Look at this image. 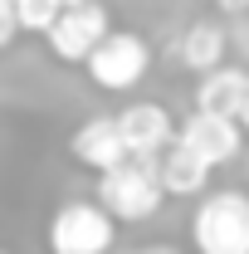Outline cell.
I'll list each match as a JSON object with an SVG mask.
<instances>
[{
	"label": "cell",
	"instance_id": "1",
	"mask_svg": "<svg viewBox=\"0 0 249 254\" xmlns=\"http://www.w3.org/2000/svg\"><path fill=\"white\" fill-rule=\"evenodd\" d=\"M161 181H156L152 157H123L118 166H108L98 176V205L113 220H147L161 205Z\"/></svg>",
	"mask_w": 249,
	"mask_h": 254
},
{
	"label": "cell",
	"instance_id": "2",
	"mask_svg": "<svg viewBox=\"0 0 249 254\" xmlns=\"http://www.w3.org/2000/svg\"><path fill=\"white\" fill-rule=\"evenodd\" d=\"M190 240L200 254H249V195L245 190H215L200 200Z\"/></svg>",
	"mask_w": 249,
	"mask_h": 254
},
{
	"label": "cell",
	"instance_id": "3",
	"mask_svg": "<svg viewBox=\"0 0 249 254\" xmlns=\"http://www.w3.org/2000/svg\"><path fill=\"white\" fill-rule=\"evenodd\" d=\"M83 64H88V73H93L98 88H113V93H123V88H132V83L147 73L152 54H147L142 34H132V30H108V34L93 44V49L83 54Z\"/></svg>",
	"mask_w": 249,
	"mask_h": 254
},
{
	"label": "cell",
	"instance_id": "4",
	"mask_svg": "<svg viewBox=\"0 0 249 254\" xmlns=\"http://www.w3.org/2000/svg\"><path fill=\"white\" fill-rule=\"evenodd\" d=\"M49 250L54 254H108L113 250V215L93 200H68L49 220Z\"/></svg>",
	"mask_w": 249,
	"mask_h": 254
},
{
	"label": "cell",
	"instance_id": "5",
	"mask_svg": "<svg viewBox=\"0 0 249 254\" xmlns=\"http://www.w3.org/2000/svg\"><path fill=\"white\" fill-rule=\"evenodd\" d=\"M44 34H49V49L63 64H83V54L108 34V10L98 0H63V10L54 15V25Z\"/></svg>",
	"mask_w": 249,
	"mask_h": 254
},
{
	"label": "cell",
	"instance_id": "6",
	"mask_svg": "<svg viewBox=\"0 0 249 254\" xmlns=\"http://www.w3.org/2000/svg\"><path fill=\"white\" fill-rule=\"evenodd\" d=\"M240 132H245V127L235 123V118H220V113H200V108H195V118L181 123V142H186L205 166H220V161L240 157Z\"/></svg>",
	"mask_w": 249,
	"mask_h": 254
},
{
	"label": "cell",
	"instance_id": "7",
	"mask_svg": "<svg viewBox=\"0 0 249 254\" xmlns=\"http://www.w3.org/2000/svg\"><path fill=\"white\" fill-rule=\"evenodd\" d=\"M113 123H118V132H123L127 157H156V152L171 142V113H166L161 103H132V108H123Z\"/></svg>",
	"mask_w": 249,
	"mask_h": 254
},
{
	"label": "cell",
	"instance_id": "8",
	"mask_svg": "<svg viewBox=\"0 0 249 254\" xmlns=\"http://www.w3.org/2000/svg\"><path fill=\"white\" fill-rule=\"evenodd\" d=\"M152 166H156L161 190H171V195H195V190H205V181H210V166L195 157L181 137H176V142H166V147L152 157Z\"/></svg>",
	"mask_w": 249,
	"mask_h": 254
},
{
	"label": "cell",
	"instance_id": "9",
	"mask_svg": "<svg viewBox=\"0 0 249 254\" xmlns=\"http://www.w3.org/2000/svg\"><path fill=\"white\" fill-rule=\"evenodd\" d=\"M73 157H78V161H88V166H98V171L118 166V161L127 157L118 123H113V118H88V123L73 132Z\"/></svg>",
	"mask_w": 249,
	"mask_h": 254
},
{
	"label": "cell",
	"instance_id": "10",
	"mask_svg": "<svg viewBox=\"0 0 249 254\" xmlns=\"http://www.w3.org/2000/svg\"><path fill=\"white\" fill-rule=\"evenodd\" d=\"M245 83L249 73L245 68H205V78H200V88H195V108L200 113H220V118H235V108H240V98H245Z\"/></svg>",
	"mask_w": 249,
	"mask_h": 254
},
{
	"label": "cell",
	"instance_id": "11",
	"mask_svg": "<svg viewBox=\"0 0 249 254\" xmlns=\"http://www.w3.org/2000/svg\"><path fill=\"white\" fill-rule=\"evenodd\" d=\"M176 54H181V64L186 68H215L220 54H225V30L220 25H210V20H200V25H190L186 34H181V44H176Z\"/></svg>",
	"mask_w": 249,
	"mask_h": 254
},
{
	"label": "cell",
	"instance_id": "12",
	"mask_svg": "<svg viewBox=\"0 0 249 254\" xmlns=\"http://www.w3.org/2000/svg\"><path fill=\"white\" fill-rule=\"evenodd\" d=\"M59 10H63V0H15V25H20V30L44 34L49 25H54Z\"/></svg>",
	"mask_w": 249,
	"mask_h": 254
},
{
	"label": "cell",
	"instance_id": "13",
	"mask_svg": "<svg viewBox=\"0 0 249 254\" xmlns=\"http://www.w3.org/2000/svg\"><path fill=\"white\" fill-rule=\"evenodd\" d=\"M15 34H20V25H15V0H0V49H5Z\"/></svg>",
	"mask_w": 249,
	"mask_h": 254
},
{
	"label": "cell",
	"instance_id": "14",
	"mask_svg": "<svg viewBox=\"0 0 249 254\" xmlns=\"http://www.w3.org/2000/svg\"><path fill=\"white\" fill-rule=\"evenodd\" d=\"M235 123L249 127V83H245V98H240V108H235Z\"/></svg>",
	"mask_w": 249,
	"mask_h": 254
},
{
	"label": "cell",
	"instance_id": "15",
	"mask_svg": "<svg viewBox=\"0 0 249 254\" xmlns=\"http://www.w3.org/2000/svg\"><path fill=\"white\" fill-rule=\"evenodd\" d=\"M249 0H220V10H245Z\"/></svg>",
	"mask_w": 249,
	"mask_h": 254
},
{
	"label": "cell",
	"instance_id": "16",
	"mask_svg": "<svg viewBox=\"0 0 249 254\" xmlns=\"http://www.w3.org/2000/svg\"><path fill=\"white\" fill-rule=\"evenodd\" d=\"M142 254H176V250H142Z\"/></svg>",
	"mask_w": 249,
	"mask_h": 254
}]
</instances>
